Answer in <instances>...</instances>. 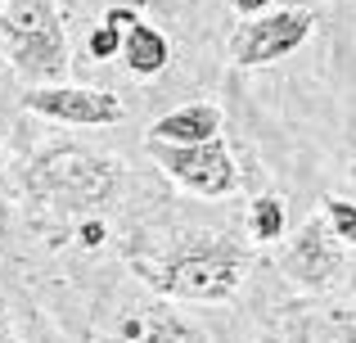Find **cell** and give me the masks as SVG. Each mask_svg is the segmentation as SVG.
Returning <instances> with one entry per match:
<instances>
[{
  "label": "cell",
  "mask_w": 356,
  "mask_h": 343,
  "mask_svg": "<svg viewBox=\"0 0 356 343\" xmlns=\"http://www.w3.org/2000/svg\"><path fill=\"white\" fill-rule=\"evenodd\" d=\"M131 266L140 271V280L154 285L167 298L226 303L248 276V253L239 244H230L226 235H185L176 244V253H167L163 262L131 257Z\"/></svg>",
  "instance_id": "obj_1"
},
{
  "label": "cell",
  "mask_w": 356,
  "mask_h": 343,
  "mask_svg": "<svg viewBox=\"0 0 356 343\" xmlns=\"http://www.w3.org/2000/svg\"><path fill=\"white\" fill-rule=\"evenodd\" d=\"M0 41L9 45L14 72L27 81H59L68 72V36L50 0H5Z\"/></svg>",
  "instance_id": "obj_2"
},
{
  "label": "cell",
  "mask_w": 356,
  "mask_h": 343,
  "mask_svg": "<svg viewBox=\"0 0 356 343\" xmlns=\"http://www.w3.org/2000/svg\"><path fill=\"white\" fill-rule=\"evenodd\" d=\"M27 185H32L41 199L63 203V208H90V203L113 199L118 168L108 159L86 154V150H50L32 163Z\"/></svg>",
  "instance_id": "obj_3"
},
{
  "label": "cell",
  "mask_w": 356,
  "mask_h": 343,
  "mask_svg": "<svg viewBox=\"0 0 356 343\" xmlns=\"http://www.w3.org/2000/svg\"><path fill=\"white\" fill-rule=\"evenodd\" d=\"M149 154L158 159L172 181H181L185 190L194 194H208V199H221V194L239 190V168L230 159V150L221 145V136L199 145H163V141H149Z\"/></svg>",
  "instance_id": "obj_4"
},
{
  "label": "cell",
  "mask_w": 356,
  "mask_h": 343,
  "mask_svg": "<svg viewBox=\"0 0 356 343\" xmlns=\"http://www.w3.org/2000/svg\"><path fill=\"white\" fill-rule=\"evenodd\" d=\"M312 9H280V14H257L230 32V59L239 68H261L284 54H293L312 32Z\"/></svg>",
  "instance_id": "obj_5"
},
{
  "label": "cell",
  "mask_w": 356,
  "mask_h": 343,
  "mask_svg": "<svg viewBox=\"0 0 356 343\" xmlns=\"http://www.w3.org/2000/svg\"><path fill=\"white\" fill-rule=\"evenodd\" d=\"M86 343H199V335L163 303H118L95 312Z\"/></svg>",
  "instance_id": "obj_6"
},
{
  "label": "cell",
  "mask_w": 356,
  "mask_h": 343,
  "mask_svg": "<svg viewBox=\"0 0 356 343\" xmlns=\"http://www.w3.org/2000/svg\"><path fill=\"white\" fill-rule=\"evenodd\" d=\"M23 109L72 127H113L127 118V104L113 90H90V86H32L23 95Z\"/></svg>",
  "instance_id": "obj_7"
},
{
  "label": "cell",
  "mask_w": 356,
  "mask_h": 343,
  "mask_svg": "<svg viewBox=\"0 0 356 343\" xmlns=\"http://www.w3.org/2000/svg\"><path fill=\"white\" fill-rule=\"evenodd\" d=\"M280 266L293 276L298 285H330L343 271V248L330 239V221H307L284 248H280Z\"/></svg>",
  "instance_id": "obj_8"
},
{
  "label": "cell",
  "mask_w": 356,
  "mask_h": 343,
  "mask_svg": "<svg viewBox=\"0 0 356 343\" xmlns=\"http://www.w3.org/2000/svg\"><path fill=\"white\" fill-rule=\"evenodd\" d=\"M284 343H356V303H330V308H307L289 321Z\"/></svg>",
  "instance_id": "obj_9"
},
{
  "label": "cell",
  "mask_w": 356,
  "mask_h": 343,
  "mask_svg": "<svg viewBox=\"0 0 356 343\" xmlns=\"http://www.w3.org/2000/svg\"><path fill=\"white\" fill-rule=\"evenodd\" d=\"M212 136H221L217 104H185L149 127V141H163V145H199V141H212Z\"/></svg>",
  "instance_id": "obj_10"
},
{
  "label": "cell",
  "mask_w": 356,
  "mask_h": 343,
  "mask_svg": "<svg viewBox=\"0 0 356 343\" xmlns=\"http://www.w3.org/2000/svg\"><path fill=\"white\" fill-rule=\"evenodd\" d=\"M122 59H127V68L136 72V77H154V72H163L167 63H172V45H167V36L158 32V27L131 23L127 32H122Z\"/></svg>",
  "instance_id": "obj_11"
},
{
  "label": "cell",
  "mask_w": 356,
  "mask_h": 343,
  "mask_svg": "<svg viewBox=\"0 0 356 343\" xmlns=\"http://www.w3.org/2000/svg\"><path fill=\"white\" fill-rule=\"evenodd\" d=\"M284 226H289L284 203H280L275 194H257V199H252V208H248L252 239H257V244H280V239H284Z\"/></svg>",
  "instance_id": "obj_12"
},
{
  "label": "cell",
  "mask_w": 356,
  "mask_h": 343,
  "mask_svg": "<svg viewBox=\"0 0 356 343\" xmlns=\"http://www.w3.org/2000/svg\"><path fill=\"white\" fill-rule=\"evenodd\" d=\"M325 221H330V230H334V239H343V244H352L356 248V203L348 199H325Z\"/></svg>",
  "instance_id": "obj_13"
},
{
  "label": "cell",
  "mask_w": 356,
  "mask_h": 343,
  "mask_svg": "<svg viewBox=\"0 0 356 343\" xmlns=\"http://www.w3.org/2000/svg\"><path fill=\"white\" fill-rule=\"evenodd\" d=\"M86 50L95 54V59H113V54H122V32L113 23H99L95 32L86 36Z\"/></svg>",
  "instance_id": "obj_14"
},
{
  "label": "cell",
  "mask_w": 356,
  "mask_h": 343,
  "mask_svg": "<svg viewBox=\"0 0 356 343\" xmlns=\"http://www.w3.org/2000/svg\"><path fill=\"white\" fill-rule=\"evenodd\" d=\"M77 239L86 248H95V244H104V221H81V230H77Z\"/></svg>",
  "instance_id": "obj_15"
},
{
  "label": "cell",
  "mask_w": 356,
  "mask_h": 343,
  "mask_svg": "<svg viewBox=\"0 0 356 343\" xmlns=\"http://www.w3.org/2000/svg\"><path fill=\"white\" fill-rule=\"evenodd\" d=\"M104 23H113L118 32H127V27H131V23H140V18H136V9H108Z\"/></svg>",
  "instance_id": "obj_16"
},
{
  "label": "cell",
  "mask_w": 356,
  "mask_h": 343,
  "mask_svg": "<svg viewBox=\"0 0 356 343\" xmlns=\"http://www.w3.org/2000/svg\"><path fill=\"white\" fill-rule=\"evenodd\" d=\"M230 5H235L239 14H261V9H270L275 0H230Z\"/></svg>",
  "instance_id": "obj_17"
},
{
  "label": "cell",
  "mask_w": 356,
  "mask_h": 343,
  "mask_svg": "<svg viewBox=\"0 0 356 343\" xmlns=\"http://www.w3.org/2000/svg\"><path fill=\"white\" fill-rule=\"evenodd\" d=\"M352 185H356V163H352Z\"/></svg>",
  "instance_id": "obj_18"
}]
</instances>
